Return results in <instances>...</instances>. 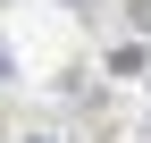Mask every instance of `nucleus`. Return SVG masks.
<instances>
[{
    "instance_id": "nucleus-2",
    "label": "nucleus",
    "mask_w": 151,
    "mask_h": 143,
    "mask_svg": "<svg viewBox=\"0 0 151 143\" xmlns=\"http://www.w3.org/2000/svg\"><path fill=\"white\" fill-rule=\"evenodd\" d=\"M0 76H9V59H0Z\"/></svg>"
},
{
    "instance_id": "nucleus-1",
    "label": "nucleus",
    "mask_w": 151,
    "mask_h": 143,
    "mask_svg": "<svg viewBox=\"0 0 151 143\" xmlns=\"http://www.w3.org/2000/svg\"><path fill=\"white\" fill-rule=\"evenodd\" d=\"M25 143H59V135H25Z\"/></svg>"
}]
</instances>
